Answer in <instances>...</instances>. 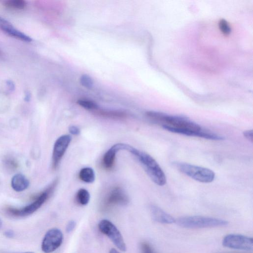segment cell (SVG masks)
<instances>
[{
  "label": "cell",
  "mask_w": 253,
  "mask_h": 253,
  "mask_svg": "<svg viewBox=\"0 0 253 253\" xmlns=\"http://www.w3.org/2000/svg\"><path fill=\"white\" fill-rule=\"evenodd\" d=\"M126 144L117 143L113 145L104 154L103 158V165L107 169H111L115 162L116 155L120 150H124Z\"/></svg>",
  "instance_id": "obj_10"
},
{
  "label": "cell",
  "mask_w": 253,
  "mask_h": 253,
  "mask_svg": "<svg viewBox=\"0 0 253 253\" xmlns=\"http://www.w3.org/2000/svg\"><path fill=\"white\" fill-rule=\"evenodd\" d=\"M72 140V137L68 134L60 136L55 141L52 155V167L56 169Z\"/></svg>",
  "instance_id": "obj_8"
},
{
  "label": "cell",
  "mask_w": 253,
  "mask_h": 253,
  "mask_svg": "<svg viewBox=\"0 0 253 253\" xmlns=\"http://www.w3.org/2000/svg\"><path fill=\"white\" fill-rule=\"evenodd\" d=\"M6 84L10 91H12L14 89V84L11 81L7 80L6 82Z\"/></svg>",
  "instance_id": "obj_28"
},
{
  "label": "cell",
  "mask_w": 253,
  "mask_h": 253,
  "mask_svg": "<svg viewBox=\"0 0 253 253\" xmlns=\"http://www.w3.org/2000/svg\"><path fill=\"white\" fill-rule=\"evenodd\" d=\"M175 222L186 228H202L225 226L227 221L216 218L203 216H190L180 217Z\"/></svg>",
  "instance_id": "obj_4"
},
{
  "label": "cell",
  "mask_w": 253,
  "mask_h": 253,
  "mask_svg": "<svg viewBox=\"0 0 253 253\" xmlns=\"http://www.w3.org/2000/svg\"><path fill=\"white\" fill-rule=\"evenodd\" d=\"M77 103L83 108L90 111H95L98 109L97 104L91 100L87 99H79Z\"/></svg>",
  "instance_id": "obj_19"
},
{
  "label": "cell",
  "mask_w": 253,
  "mask_h": 253,
  "mask_svg": "<svg viewBox=\"0 0 253 253\" xmlns=\"http://www.w3.org/2000/svg\"><path fill=\"white\" fill-rule=\"evenodd\" d=\"M79 175L82 181L88 183H92L95 178L94 171L90 167H85L81 169Z\"/></svg>",
  "instance_id": "obj_15"
},
{
  "label": "cell",
  "mask_w": 253,
  "mask_h": 253,
  "mask_svg": "<svg viewBox=\"0 0 253 253\" xmlns=\"http://www.w3.org/2000/svg\"><path fill=\"white\" fill-rule=\"evenodd\" d=\"M30 184L29 180L21 173L15 174L11 180V186L16 192H22L28 188Z\"/></svg>",
  "instance_id": "obj_12"
},
{
  "label": "cell",
  "mask_w": 253,
  "mask_h": 253,
  "mask_svg": "<svg viewBox=\"0 0 253 253\" xmlns=\"http://www.w3.org/2000/svg\"><path fill=\"white\" fill-rule=\"evenodd\" d=\"M141 253H154L151 246L147 242H142L140 245Z\"/></svg>",
  "instance_id": "obj_22"
},
{
  "label": "cell",
  "mask_w": 253,
  "mask_h": 253,
  "mask_svg": "<svg viewBox=\"0 0 253 253\" xmlns=\"http://www.w3.org/2000/svg\"><path fill=\"white\" fill-rule=\"evenodd\" d=\"M99 230L107 236L117 247L122 251L126 250V246L123 238L115 225L107 219L101 220L98 224Z\"/></svg>",
  "instance_id": "obj_5"
},
{
  "label": "cell",
  "mask_w": 253,
  "mask_h": 253,
  "mask_svg": "<svg viewBox=\"0 0 253 253\" xmlns=\"http://www.w3.org/2000/svg\"><path fill=\"white\" fill-rule=\"evenodd\" d=\"M94 112L98 116L111 119L122 120L127 117V114L122 111L106 110L98 108Z\"/></svg>",
  "instance_id": "obj_13"
},
{
  "label": "cell",
  "mask_w": 253,
  "mask_h": 253,
  "mask_svg": "<svg viewBox=\"0 0 253 253\" xmlns=\"http://www.w3.org/2000/svg\"><path fill=\"white\" fill-rule=\"evenodd\" d=\"M76 226V222L74 220L70 221L66 226V231L68 233L72 232L75 228Z\"/></svg>",
  "instance_id": "obj_25"
},
{
  "label": "cell",
  "mask_w": 253,
  "mask_h": 253,
  "mask_svg": "<svg viewBox=\"0 0 253 253\" xmlns=\"http://www.w3.org/2000/svg\"><path fill=\"white\" fill-rule=\"evenodd\" d=\"M174 166L183 173L200 182L210 183L215 178L214 171L207 168L183 162H175Z\"/></svg>",
  "instance_id": "obj_3"
},
{
  "label": "cell",
  "mask_w": 253,
  "mask_h": 253,
  "mask_svg": "<svg viewBox=\"0 0 253 253\" xmlns=\"http://www.w3.org/2000/svg\"><path fill=\"white\" fill-rule=\"evenodd\" d=\"M70 133L73 135H77L80 133V129L75 126H71L69 128Z\"/></svg>",
  "instance_id": "obj_26"
},
{
  "label": "cell",
  "mask_w": 253,
  "mask_h": 253,
  "mask_svg": "<svg viewBox=\"0 0 253 253\" xmlns=\"http://www.w3.org/2000/svg\"><path fill=\"white\" fill-rule=\"evenodd\" d=\"M0 54H1V51H0Z\"/></svg>",
  "instance_id": "obj_33"
},
{
  "label": "cell",
  "mask_w": 253,
  "mask_h": 253,
  "mask_svg": "<svg viewBox=\"0 0 253 253\" xmlns=\"http://www.w3.org/2000/svg\"><path fill=\"white\" fill-rule=\"evenodd\" d=\"M109 253H120L118 251L115 250V249H112L110 252Z\"/></svg>",
  "instance_id": "obj_30"
},
{
  "label": "cell",
  "mask_w": 253,
  "mask_h": 253,
  "mask_svg": "<svg viewBox=\"0 0 253 253\" xmlns=\"http://www.w3.org/2000/svg\"><path fill=\"white\" fill-rule=\"evenodd\" d=\"M219 28L225 35H229L231 32V27L225 19H220L219 22Z\"/></svg>",
  "instance_id": "obj_21"
},
{
  "label": "cell",
  "mask_w": 253,
  "mask_h": 253,
  "mask_svg": "<svg viewBox=\"0 0 253 253\" xmlns=\"http://www.w3.org/2000/svg\"><path fill=\"white\" fill-rule=\"evenodd\" d=\"M244 136L251 142H253V131L252 129L246 130L243 132Z\"/></svg>",
  "instance_id": "obj_23"
},
{
  "label": "cell",
  "mask_w": 253,
  "mask_h": 253,
  "mask_svg": "<svg viewBox=\"0 0 253 253\" xmlns=\"http://www.w3.org/2000/svg\"><path fill=\"white\" fill-rule=\"evenodd\" d=\"M4 167L9 171H13L18 167L17 161L12 157H6L3 160Z\"/></svg>",
  "instance_id": "obj_18"
},
{
  "label": "cell",
  "mask_w": 253,
  "mask_h": 253,
  "mask_svg": "<svg viewBox=\"0 0 253 253\" xmlns=\"http://www.w3.org/2000/svg\"><path fill=\"white\" fill-rule=\"evenodd\" d=\"M57 183V179H55L32 203L21 209L7 207L5 209L6 212L10 216L16 217H25L32 214L45 203L55 188Z\"/></svg>",
  "instance_id": "obj_2"
},
{
  "label": "cell",
  "mask_w": 253,
  "mask_h": 253,
  "mask_svg": "<svg viewBox=\"0 0 253 253\" xmlns=\"http://www.w3.org/2000/svg\"><path fill=\"white\" fill-rule=\"evenodd\" d=\"M31 98V94L29 92L27 91L25 94L24 100L26 101H29Z\"/></svg>",
  "instance_id": "obj_29"
},
{
  "label": "cell",
  "mask_w": 253,
  "mask_h": 253,
  "mask_svg": "<svg viewBox=\"0 0 253 253\" xmlns=\"http://www.w3.org/2000/svg\"><path fill=\"white\" fill-rule=\"evenodd\" d=\"M81 84L84 87L90 88L93 84V82L91 78L87 75H83L80 79Z\"/></svg>",
  "instance_id": "obj_20"
},
{
  "label": "cell",
  "mask_w": 253,
  "mask_h": 253,
  "mask_svg": "<svg viewBox=\"0 0 253 253\" xmlns=\"http://www.w3.org/2000/svg\"><path fill=\"white\" fill-rule=\"evenodd\" d=\"M222 245L230 249L251 251L253 249V240L242 235L231 234L224 238Z\"/></svg>",
  "instance_id": "obj_6"
},
{
  "label": "cell",
  "mask_w": 253,
  "mask_h": 253,
  "mask_svg": "<svg viewBox=\"0 0 253 253\" xmlns=\"http://www.w3.org/2000/svg\"><path fill=\"white\" fill-rule=\"evenodd\" d=\"M128 202V198L124 191L120 187L113 189L107 196L106 203L107 205H125Z\"/></svg>",
  "instance_id": "obj_9"
},
{
  "label": "cell",
  "mask_w": 253,
  "mask_h": 253,
  "mask_svg": "<svg viewBox=\"0 0 253 253\" xmlns=\"http://www.w3.org/2000/svg\"><path fill=\"white\" fill-rule=\"evenodd\" d=\"M2 31L11 37L25 42H29L32 41L29 36L16 29L12 25L6 27Z\"/></svg>",
  "instance_id": "obj_14"
},
{
  "label": "cell",
  "mask_w": 253,
  "mask_h": 253,
  "mask_svg": "<svg viewBox=\"0 0 253 253\" xmlns=\"http://www.w3.org/2000/svg\"><path fill=\"white\" fill-rule=\"evenodd\" d=\"M2 225V222L1 219L0 218V228H1Z\"/></svg>",
  "instance_id": "obj_31"
},
{
  "label": "cell",
  "mask_w": 253,
  "mask_h": 253,
  "mask_svg": "<svg viewBox=\"0 0 253 253\" xmlns=\"http://www.w3.org/2000/svg\"><path fill=\"white\" fill-rule=\"evenodd\" d=\"M63 236L60 230L52 228L45 234L42 244V250L45 253H51L61 245Z\"/></svg>",
  "instance_id": "obj_7"
},
{
  "label": "cell",
  "mask_w": 253,
  "mask_h": 253,
  "mask_svg": "<svg viewBox=\"0 0 253 253\" xmlns=\"http://www.w3.org/2000/svg\"><path fill=\"white\" fill-rule=\"evenodd\" d=\"M125 150L134 156L154 183L159 186L165 185L167 181L166 175L158 163L151 156L128 144H126Z\"/></svg>",
  "instance_id": "obj_1"
},
{
  "label": "cell",
  "mask_w": 253,
  "mask_h": 253,
  "mask_svg": "<svg viewBox=\"0 0 253 253\" xmlns=\"http://www.w3.org/2000/svg\"><path fill=\"white\" fill-rule=\"evenodd\" d=\"M32 253V252H26V253Z\"/></svg>",
  "instance_id": "obj_32"
},
{
  "label": "cell",
  "mask_w": 253,
  "mask_h": 253,
  "mask_svg": "<svg viewBox=\"0 0 253 253\" xmlns=\"http://www.w3.org/2000/svg\"><path fill=\"white\" fill-rule=\"evenodd\" d=\"M3 5L6 8L14 10H23L27 5L24 0H7L3 2Z\"/></svg>",
  "instance_id": "obj_16"
},
{
  "label": "cell",
  "mask_w": 253,
  "mask_h": 253,
  "mask_svg": "<svg viewBox=\"0 0 253 253\" xmlns=\"http://www.w3.org/2000/svg\"><path fill=\"white\" fill-rule=\"evenodd\" d=\"M12 25L8 21L0 16V29L2 31L6 27Z\"/></svg>",
  "instance_id": "obj_24"
},
{
  "label": "cell",
  "mask_w": 253,
  "mask_h": 253,
  "mask_svg": "<svg viewBox=\"0 0 253 253\" xmlns=\"http://www.w3.org/2000/svg\"><path fill=\"white\" fill-rule=\"evenodd\" d=\"M76 199L78 203L81 205H87L90 200V194L89 192L84 188L80 189L76 195Z\"/></svg>",
  "instance_id": "obj_17"
},
{
  "label": "cell",
  "mask_w": 253,
  "mask_h": 253,
  "mask_svg": "<svg viewBox=\"0 0 253 253\" xmlns=\"http://www.w3.org/2000/svg\"><path fill=\"white\" fill-rule=\"evenodd\" d=\"M150 210L153 218L157 222L164 224H171L175 222L172 216L156 206H152Z\"/></svg>",
  "instance_id": "obj_11"
},
{
  "label": "cell",
  "mask_w": 253,
  "mask_h": 253,
  "mask_svg": "<svg viewBox=\"0 0 253 253\" xmlns=\"http://www.w3.org/2000/svg\"><path fill=\"white\" fill-rule=\"evenodd\" d=\"M4 235L8 238H12L14 236V233L11 230H7L4 232Z\"/></svg>",
  "instance_id": "obj_27"
}]
</instances>
